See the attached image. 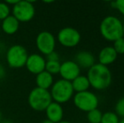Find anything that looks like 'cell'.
Instances as JSON below:
<instances>
[{"mask_svg":"<svg viewBox=\"0 0 124 123\" xmlns=\"http://www.w3.org/2000/svg\"><path fill=\"white\" fill-rule=\"evenodd\" d=\"M86 77L90 86L96 90L107 89L112 81V74L109 67L100 63H95L88 69Z\"/></svg>","mask_w":124,"mask_h":123,"instance_id":"cell-1","label":"cell"},{"mask_svg":"<svg viewBox=\"0 0 124 123\" xmlns=\"http://www.w3.org/2000/svg\"><path fill=\"white\" fill-rule=\"evenodd\" d=\"M100 32L105 40L114 42L119 38L123 37V22L117 17L108 15L101 20Z\"/></svg>","mask_w":124,"mask_h":123,"instance_id":"cell-2","label":"cell"},{"mask_svg":"<svg viewBox=\"0 0 124 123\" xmlns=\"http://www.w3.org/2000/svg\"><path fill=\"white\" fill-rule=\"evenodd\" d=\"M50 89L52 101L60 105L69 101L74 94L71 82L62 79L55 81Z\"/></svg>","mask_w":124,"mask_h":123,"instance_id":"cell-3","label":"cell"},{"mask_svg":"<svg viewBox=\"0 0 124 123\" xmlns=\"http://www.w3.org/2000/svg\"><path fill=\"white\" fill-rule=\"evenodd\" d=\"M52 102L49 90L40 88H34L28 95V104L32 110L36 111H45Z\"/></svg>","mask_w":124,"mask_h":123,"instance_id":"cell-4","label":"cell"},{"mask_svg":"<svg viewBox=\"0 0 124 123\" xmlns=\"http://www.w3.org/2000/svg\"><path fill=\"white\" fill-rule=\"evenodd\" d=\"M73 101L76 108L84 112H90L97 109L99 105V98L91 91L76 93L73 96Z\"/></svg>","mask_w":124,"mask_h":123,"instance_id":"cell-5","label":"cell"},{"mask_svg":"<svg viewBox=\"0 0 124 123\" xmlns=\"http://www.w3.org/2000/svg\"><path fill=\"white\" fill-rule=\"evenodd\" d=\"M28 51L21 45H13L6 52V61L12 68H20L25 66L28 58Z\"/></svg>","mask_w":124,"mask_h":123,"instance_id":"cell-6","label":"cell"},{"mask_svg":"<svg viewBox=\"0 0 124 123\" xmlns=\"http://www.w3.org/2000/svg\"><path fill=\"white\" fill-rule=\"evenodd\" d=\"M33 3V1L29 0H19L18 3L12 8V15L20 23L31 21L36 14V8Z\"/></svg>","mask_w":124,"mask_h":123,"instance_id":"cell-7","label":"cell"},{"mask_svg":"<svg viewBox=\"0 0 124 123\" xmlns=\"http://www.w3.org/2000/svg\"><path fill=\"white\" fill-rule=\"evenodd\" d=\"M57 40L64 47H74L81 40V35L79 31L74 27H64L58 31Z\"/></svg>","mask_w":124,"mask_h":123,"instance_id":"cell-8","label":"cell"},{"mask_svg":"<svg viewBox=\"0 0 124 123\" xmlns=\"http://www.w3.org/2000/svg\"><path fill=\"white\" fill-rule=\"evenodd\" d=\"M56 42L57 40L54 35L46 30L40 32L36 39V45L38 51L45 56L55 51Z\"/></svg>","mask_w":124,"mask_h":123,"instance_id":"cell-9","label":"cell"},{"mask_svg":"<svg viewBox=\"0 0 124 123\" xmlns=\"http://www.w3.org/2000/svg\"><path fill=\"white\" fill-rule=\"evenodd\" d=\"M46 62V58L41 54L32 53V54H30L28 56L25 67L31 73L37 75L38 73L45 71Z\"/></svg>","mask_w":124,"mask_h":123,"instance_id":"cell-10","label":"cell"},{"mask_svg":"<svg viewBox=\"0 0 124 123\" xmlns=\"http://www.w3.org/2000/svg\"><path fill=\"white\" fill-rule=\"evenodd\" d=\"M80 67L74 61H65L61 63L59 73L62 79L72 82L74 79L80 75Z\"/></svg>","mask_w":124,"mask_h":123,"instance_id":"cell-11","label":"cell"},{"mask_svg":"<svg viewBox=\"0 0 124 123\" xmlns=\"http://www.w3.org/2000/svg\"><path fill=\"white\" fill-rule=\"evenodd\" d=\"M46 119L53 123H58L62 121L63 118V108L62 105L52 101L45 110Z\"/></svg>","mask_w":124,"mask_h":123,"instance_id":"cell-12","label":"cell"},{"mask_svg":"<svg viewBox=\"0 0 124 123\" xmlns=\"http://www.w3.org/2000/svg\"><path fill=\"white\" fill-rule=\"evenodd\" d=\"M116 58H117V53L116 52L114 48L111 46L103 47L98 54L99 63L106 66V67L113 63L116 60Z\"/></svg>","mask_w":124,"mask_h":123,"instance_id":"cell-13","label":"cell"},{"mask_svg":"<svg viewBox=\"0 0 124 123\" xmlns=\"http://www.w3.org/2000/svg\"><path fill=\"white\" fill-rule=\"evenodd\" d=\"M75 62L80 68H90L95 64V57L90 51H81L75 55Z\"/></svg>","mask_w":124,"mask_h":123,"instance_id":"cell-14","label":"cell"},{"mask_svg":"<svg viewBox=\"0 0 124 123\" xmlns=\"http://www.w3.org/2000/svg\"><path fill=\"white\" fill-rule=\"evenodd\" d=\"M53 83V76L52 74H50L49 72H46V71H43V72H40L36 76V87L40 88V89L49 90V89H51Z\"/></svg>","mask_w":124,"mask_h":123,"instance_id":"cell-15","label":"cell"},{"mask_svg":"<svg viewBox=\"0 0 124 123\" xmlns=\"http://www.w3.org/2000/svg\"><path fill=\"white\" fill-rule=\"evenodd\" d=\"M2 30L7 35H14L18 31L20 28V22L10 14L8 17L2 20L1 23Z\"/></svg>","mask_w":124,"mask_h":123,"instance_id":"cell-16","label":"cell"},{"mask_svg":"<svg viewBox=\"0 0 124 123\" xmlns=\"http://www.w3.org/2000/svg\"><path fill=\"white\" fill-rule=\"evenodd\" d=\"M72 84L73 89L74 92L80 93V92H85V91L89 90L90 87V82H89L88 79L86 76L79 75L74 79V80L71 82Z\"/></svg>","mask_w":124,"mask_h":123,"instance_id":"cell-17","label":"cell"},{"mask_svg":"<svg viewBox=\"0 0 124 123\" xmlns=\"http://www.w3.org/2000/svg\"><path fill=\"white\" fill-rule=\"evenodd\" d=\"M119 116L113 111H107L102 114L101 123H119Z\"/></svg>","mask_w":124,"mask_h":123,"instance_id":"cell-18","label":"cell"},{"mask_svg":"<svg viewBox=\"0 0 124 123\" xmlns=\"http://www.w3.org/2000/svg\"><path fill=\"white\" fill-rule=\"evenodd\" d=\"M61 63L60 62H52V61H46V67H45V71L49 72L52 76L55 74H58L60 71Z\"/></svg>","mask_w":124,"mask_h":123,"instance_id":"cell-19","label":"cell"},{"mask_svg":"<svg viewBox=\"0 0 124 123\" xmlns=\"http://www.w3.org/2000/svg\"><path fill=\"white\" fill-rule=\"evenodd\" d=\"M102 112L98 109H95L87 113V120L90 123H101Z\"/></svg>","mask_w":124,"mask_h":123,"instance_id":"cell-20","label":"cell"},{"mask_svg":"<svg viewBox=\"0 0 124 123\" xmlns=\"http://www.w3.org/2000/svg\"><path fill=\"white\" fill-rule=\"evenodd\" d=\"M10 7L5 2L0 3V20H3L10 15Z\"/></svg>","mask_w":124,"mask_h":123,"instance_id":"cell-21","label":"cell"},{"mask_svg":"<svg viewBox=\"0 0 124 123\" xmlns=\"http://www.w3.org/2000/svg\"><path fill=\"white\" fill-rule=\"evenodd\" d=\"M113 48L116 52L120 55L124 54V37H121L113 42Z\"/></svg>","mask_w":124,"mask_h":123,"instance_id":"cell-22","label":"cell"},{"mask_svg":"<svg viewBox=\"0 0 124 123\" xmlns=\"http://www.w3.org/2000/svg\"><path fill=\"white\" fill-rule=\"evenodd\" d=\"M115 113L119 117L124 118V97L119 99L115 105Z\"/></svg>","mask_w":124,"mask_h":123,"instance_id":"cell-23","label":"cell"},{"mask_svg":"<svg viewBox=\"0 0 124 123\" xmlns=\"http://www.w3.org/2000/svg\"><path fill=\"white\" fill-rule=\"evenodd\" d=\"M112 8H116L124 16V0H116L111 3Z\"/></svg>","mask_w":124,"mask_h":123,"instance_id":"cell-24","label":"cell"},{"mask_svg":"<svg viewBox=\"0 0 124 123\" xmlns=\"http://www.w3.org/2000/svg\"><path fill=\"white\" fill-rule=\"evenodd\" d=\"M59 59H60L59 54L55 51L51 52L50 54L46 55V61H52V62H59Z\"/></svg>","mask_w":124,"mask_h":123,"instance_id":"cell-25","label":"cell"},{"mask_svg":"<svg viewBox=\"0 0 124 123\" xmlns=\"http://www.w3.org/2000/svg\"><path fill=\"white\" fill-rule=\"evenodd\" d=\"M5 75H6V70H5L4 67L0 64V80H2L5 77Z\"/></svg>","mask_w":124,"mask_h":123,"instance_id":"cell-26","label":"cell"},{"mask_svg":"<svg viewBox=\"0 0 124 123\" xmlns=\"http://www.w3.org/2000/svg\"><path fill=\"white\" fill-rule=\"evenodd\" d=\"M18 1L19 0H7V1H5V3H6L9 7H11V6L13 7L18 3Z\"/></svg>","mask_w":124,"mask_h":123,"instance_id":"cell-27","label":"cell"},{"mask_svg":"<svg viewBox=\"0 0 124 123\" xmlns=\"http://www.w3.org/2000/svg\"><path fill=\"white\" fill-rule=\"evenodd\" d=\"M41 123H53V122H51V121H49L48 119H45V120H43L42 122H41Z\"/></svg>","mask_w":124,"mask_h":123,"instance_id":"cell-28","label":"cell"},{"mask_svg":"<svg viewBox=\"0 0 124 123\" xmlns=\"http://www.w3.org/2000/svg\"><path fill=\"white\" fill-rule=\"evenodd\" d=\"M58 123H71L70 122H68V121H62V122H58Z\"/></svg>","mask_w":124,"mask_h":123,"instance_id":"cell-29","label":"cell"},{"mask_svg":"<svg viewBox=\"0 0 124 123\" xmlns=\"http://www.w3.org/2000/svg\"><path fill=\"white\" fill-rule=\"evenodd\" d=\"M54 1H52V0H51V1H44V3H53Z\"/></svg>","mask_w":124,"mask_h":123,"instance_id":"cell-30","label":"cell"},{"mask_svg":"<svg viewBox=\"0 0 124 123\" xmlns=\"http://www.w3.org/2000/svg\"><path fill=\"white\" fill-rule=\"evenodd\" d=\"M119 123H124V118H122L121 120L119 121Z\"/></svg>","mask_w":124,"mask_h":123,"instance_id":"cell-31","label":"cell"},{"mask_svg":"<svg viewBox=\"0 0 124 123\" xmlns=\"http://www.w3.org/2000/svg\"><path fill=\"white\" fill-rule=\"evenodd\" d=\"M123 37H124V22H123Z\"/></svg>","mask_w":124,"mask_h":123,"instance_id":"cell-32","label":"cell"},{"mask_svg":"<svg viewBox=\"0 0 124 123\" xmlns=\"http://www.w3.org/2000/svg\"><path fill=\"white\" fill-rule=\"evenodd\" d=\"M1 118H2V113H1V111H0V121H1Z\"/></svg>","mask_w":124,"mask_h":123,"instance_id":"cell-33","label":"cell"},{"mask_svg":"<svg viewBox=\"0 0 124 123\" xmlns=\"http://www.w3.org/2000/svg\"><path fill=\"white\" fill-rule=\"evenodd\" d=\"M0 48H1V44H0Z\"/></svg>","mask_w":124,"mask_h":123,"instance_id":"cell-34","label":"cell"},{"mask_svg":"<svg viewBox=\"0 0 124 123\" xmlns=\"http://www.w3.org/2000/svg\"><path fill=\"white\" fill-rule=\"evenodd\" d=\"M0 123H3V122H0Z\"/></svg>","mask_w":124,"mask_h":123,"instance_id":"cell-35","label":"cell"}]
</instances>
